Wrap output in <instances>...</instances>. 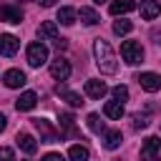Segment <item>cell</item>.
<instances>
[{
	"label": "cell",
	"mask_w": 161,
	"mask_h": 161,
	"mask_svg": "<svg viewBox=\"0 0 161 161\" xmlns=\"http://www.w3.org/2000/svg\"><path fill=\"white\" fill-rule=\"evenodd\" d=\"M93 55H96V63H98V70L106 73V75H113L118 70V63H116V53L113 48L108 45V40H96L93 43Z\"/></svg>",
	"instance_id": "cell-1"
},
{
	"label": "cell",
	"mask_w": 161,
	"mask_h": 161,
	"mask_svg": "<svg viewBox=\"0 0 161 161\" xmlns=\"http://www.w3.org/2000/svg\"><path fill=\"white\" fill-rule=\"evenodd\" d=\"M121 55H123V60H126L128 65H138V63L143 60V48H141V43H136V40H123V43H121Z\"/></svg>",
	"instance_id": "cell-2"
},
{
	"label": "cell",
	"mask_w": 161,
	"mask_h": 161,
	"mask_svg": "<svg viewBox=\"0 0 161 161\" xmlns=\"http://www.w3.org/2000/svg\"><path fill=\"white\" fill-rule=\"evenodd\" d=\"M45 60H48V48L43 45V43H30L28 45V63L33 65V68H40V65H45Z\"/></svg>",
	"instance_id": "cell-3"
},
{
	"label": "cell",
	"mask_w": 161,
	"mask_h": 161,
	"mask_svg": "<svg viewBox=\"0 0 161 161\" xmlns=\"http://www.w3.org/2000/svg\"><path fill=\"white\" fill-rule=\"evenodd\" d=\"M158 151H161V138L148 136L141 143V161H158Z\"/></svg>",
	"instance_id": "cell-4"
},
{
	"label": "cell",
	"mask_w": 161,
	"mask_h": 161,
	"mask_svg": "<svg viewBox=\"0 0 161 161\" xmlns=\"http://www.w3.org/2000/svg\"><path fill=\"white\" fill-rule=\"evenodd\" d=\"M33 123H35V128L40 131V141H43V143H55V141H60V133L50 126V121H45V118H35Z\"/></svg>",
	"instance_id": "cell-5"
},
{
	"label": "cell",
	"mask_w": 161,
	"mask_h": 161,
	"mask_svg": "<svg viewBox=\"0 0 161 161\" xmlns=\"http://www.w3.org/2000/svg\"><path fill=\"white\" fill-rule=\"evenodd\" d=\"M136 80H138V86H141L143 91H148V93L161 91V75H156V73H151V70L138 73V75H136Z\"/></svg>",
	"instance_id": "cell-6"
},
{
	"label": "cell",
	"mask_w": 161,
	"mask_h": 161,
	"mask_svg": "<svg viewBox=\"0 0 161 161\" xmlns=\"http://www.w3.org/2000/svg\"><path fill=\"white\" fill-rule=\"evenodd\" d=\"M55 93H58V96H63V98H65V103H68V106H73V108H78V106H83V103H86V101H83V96H80V93H75V91H68V86H65L63 80L55 86Z\"/></svg>",
	"instance_id": "cell-7"
},
{
	"label": "cell",
	"mask_w": 161,
	"mask_h": 161,
	"mask_svg": "<svg viewBox=\"0 0 161 161\" xmlns=\"http://www.w3.org/2000/svg\"><path fill=\"white\" fill-rule=\"evenodd\" d=\"M18 48H20V40H18L15 35H10V33H3V35H0V55L13 58V55L18 53Z\"/></svg>",
	"instance_id": "cell-8"
},
{
	"label": "cell",
	"mask_w": 161,
	"mask_h": 161,
	"mask_svg": "<svg viewBox=\"0 0 161 161\" xmlns=\"http://www.w3.org/2000/svg\"><path fill=\"white\" fill-rule=\"evenodd\" d=\"M70 63L65 60V58H55L53 63H50V75L55 78V80H65L68 75H70Z\"/></svg>",
	"instance_id": "cell-9"
},
{
	"label": "cell",
	"mask_w": 161,
	"mask_h": 161,
	"mask_svg": "<svg viewBox=\"0 0 161 161\" xmlns=\"http://www.w3.org/2000/svg\"><path fill=\"white\" fill-rule=\"evenodd\" d=\"M25 73L23 70H18V68H10V70H5V75H3V83L8 86V88H23L25 86Z\"/></svg>",
	"instance_id": "cell-10"
},
{
	"label": "cell",
	"mask_w": 161,
	"mask_h": 161,
	"mask_svg": "<svg viewBox=\"0 0 161 161\" xmlns=\"http://www.w3.org/2000/svg\"><path fill=\"white\" fill-rule=\"evenodd\" d=\"M0 20H5L10 25H18V23H23V10L18 5H3L0 8Z\"/></svg>",
	"instance_id": "cell-11"
},
{
	"label": "cell",
	"mask_w": 161,
	"mask_h": 161,
	"mask_svg": "<svg viewBox=\"0 0 161 161\" xmlns=\"http://www.w3.org/2000/svg\"><path fill=\"white\" fill-rule=\"evenodd\" d=\"M106 93H108V86H106L103 80H98V78L86 80V96H88V98H103Z\"/></svg>",
	"instance_id": "cell-12"
},
{
	"label": "cell",
	"mask_w": 161,
	"mask_h": 161,
	"mask_svg": "<svg viewBox=\"0 0 161 161\" xmlns=\"http://www.w3.org/2000/svg\"><path fill=\"white\" fill-rule=\"evenodd\" d=\"M161 15V3L158 0H143L141 3V18L143 20H153Z\"/></svg>",
	"instance_id": "cell-13"
},
{
	"label": "cell",
	"mask_w": 161,
	"mask_h": 161,
	"mask_svg": "<svg viewBox=\"0 0 161 161\" xmlns=\"http://www.w3.org/2000/svg\"><path fill=\"white\" fill-rule=\"evenodd\" d=\"M35 103H38V96H35L33 91H25V93H20V98L15 101V108H18V111H33Z\"/></svg>",
	"instance_id": "cell-14"
},
{
	"label": "cell",
	"mask_w": 161,
	"mask_h": 161,
	"mask_svg": "<svg viewBox=\"0 0 161 161\" xmlns=\"http://www.w3.org/2000/svg\"><path fill=\"white\" fill-rule=\"evenodd\" d=\"M38 35L45 38V40H55V38H58V23H55V20H45V23H40Z\"/></svg>",
	"instance_id": "cell-15"
},
{
	"label": "cell",
	"mask_w": 161,
	"mask_h": 161,
	"mask_svg": "<svg viewBox=\"0 0 161 161\" xmlns=\"http://www.w3.org/2000/svg\"><path fill=\"white\" fill-rule=\"evenodd\" d=\"M15 141H18V146H20L28 156H33V153L38 151V143H35V138H33L30 133H18V138H15Z\"/></svg>",
	"instance_id": "cell-16"
},
{
	"label": "cell",
	"mask_w": 161,
	"mask_h": 161,
	"mask_svg": "<svg viewBox=\"0 0 161 161\" xmlns=\"http://www.w3.org/2000/svg\"><path fill=\"white\" fill-rule=\"evenodd\" d=\"M68 158H70V161H88V158H91V151H88L83 143H75V146L68 148Z\"/></svg>",
	"instance_id": "cell-17"
},
{
	"label": "cell",
	"mask_w": 161,
	"mask_h": 161,
	"mask_svg": "<svg viewBox=\"0 0 161 161\" xmlns=\"http://www.w3.org/2000/svg\"><path fill=\"white\" fill-rule=\"evenodd\" d=\"M121 141H123V136H121V131H103V146L106 148H118L121 146Z\"/></svg>",
	"instance_id": "cell-18"
},
{
	"label": "cell",
	"mask_w": 161,
	"mask_h": 161,
	"mask_svg": "<svg viewBox=\"0 0 161 161\" xmlns=\"http://www.w3.org/2000/svg\"><path fill=\"white\" fill-rule=\"evenodd\" d=\"M133 8H136V5H133L131 0H113L108 10H111V15H126V13H131Z\"/></svg>",
	"instance_id": "cell-19"
},
{
	"label": "cell",
	"mask_w": 161,
	"mask_h": 161,
	"mask_svg": "<svg viewBox=\"0 0 161 161\" xmlns=\"http://www.w3.org/2000/svg\"><path fill=\"white\" fill-rule=\"evenodd\" d=\"M75 18H78V10H73V8H60L55 20H58L60 25H73V23H75Z\"/></svg>",
	"instance_id": "cell-20"
},
{
	"label": "cell",
	"mask_w": 161,
	"mask_h": 161,
	"mask_svg": "<svg viewBox=\"0 0 161 161\" xmlns=\"http://www.w3.org/2000/svg\"><path fill=\"white\" fill-rule=\"evenodd\" d=\"M103 113H106L108 118L118 121V118L123 116V103H118V101H108V103L103 106Z\"/></svg>",
	"instance_id": "cell-21"
},
{
	"label": "cell",
	"mask_w": 161,
	"mask_h": 161,
	"mask_svg": "<svg viewBox=\"0 0 161 161\" xmlns=\"http://www.w3.org/2000/svg\"><path fill=\"white\" fill-rule=\"evenodd\" d=\"M78 18H80L86 25H96V23H101V18H98V13H96L93 8H80V10H78Z\"/></svg>",
	"instance_id": "cell-22"
},
{
	"label": "cell",
	"mask_w": 161,
	"mask_h": 161,
	"mask_svg": "<svg viewBox=\"0 0 161 161\" xmlns=\"http://www.w3.org/2000/svg\"><path fill=\"white\" fill-rule=\"evenodd\" d=\"M86 123H88V128H91L93 133H103V131H106V123L101 121V116H98V113H88Z\"/></svg>",
	"instance_id": "cell-23"
},
{
	"label": "cell",
	"mask_w": 161,
	"mask_h": 161,
	"mask_svg": "<svg viewBox=\"0 0 161 161\" xmlns=\"http://www.w3.org/2000/svg\"><path fill=\"white\" fill-rule=\"evenodd\" d=\"M60 126H63V131L65 133H73L75 131V118H73V113H60Z\"/></svg>",
	"instance_id": "cell-24"
},
{
	"label": "cell",
	"mask_w": 161,
	"mask_h": 161,
	"mask_svg": "<svg viewBox=\"0 0 161 161\" xmlns=\"http://www.w3.org/2000/svg\"><path fill=\"white\" fill-rule=\"evenodd\" d=\"M131 28H133V25H131L128 20H116V23H113V33H116V35H128Z\"/></svg>",
	"instance_id": "cell-25"
},
{
	"label": "cell",
	"mask_w": 161,
	"mask_h": 161,
	"mask_svg": "<svg viewBox=\"0 0 161 161\" xmlns=\"http://www.w3.org/2000/svg\"><path fill=\"white\" fill-rule=\"evenodd\" d=\"M131 126H133L136 131H143V128L148 126V118L141 116V113H133V116H131Z\"/></svg>",
	"instance_id": "cell-26"
},
{
	"label": "cell",
	"mask_w": 161,
	"mask_h": 161,
	"mask_svg": "<svg viewBox=\"0 0 161 161\" xmlns=\"http://www.w3.org/2000/svg\"><path fill=\"white\" fill-rule=\"evenodd\" d=\"M111 93H113V98H116L118 103H123V101H128V88H126V86H116V88H113Z\"/></svg>",
	"instance_id": "cell-27"
},
{
	"label": "cell",
	"mask_w": 161,
	"mask_h": 161,
	"mask_svg": "<svg viewBox=\"0 0 161 161\" xmlns=\"http://www.w3.org/2000/svg\"><path fill=\"white\" fill-rule=\"evenodd\" d=\"M0 161H15V153H13V148H8V146H0Z\"/></svg>",
	"instance_id": "cell-28"
},
{
	"label": "cell",
	"mask_w": 161,
	"mask_h": 161,
	"mask_svg": "<svg viewBox=\"0 0 161 161\" xmlns=\"http://www.w3.org/2000/svg\"><path fill=\"white\" fill-rule=\"evenodd\" d=\"M53 45H55L58 50H65V48H68V43H65V38H55V40H53Z\"/></svg>",
	"instance_id": "cell-29"
},
{
	"label": "cell",
	"mask_w": 161,
	"mask_h": 161,
	"mask_svg": "<svg viewBox=\"0 0 161 161\" xmlns=\"http://www.w3.org/2000/svg\"><path fill=\"white\" fill-rule=\"evenodd\" d=\"M43 161H65V158H63L60 153H45V156H43Z\"/></svg>",
	"instance_id": "cell-30"
},
{
	"label": "cell",
	"mask_w": 161,
	"mask_h": 161,
	"mask_svg": "<svg viewBox=\"0 0 161 161\" xmlns=\"http://www.w3.org/2000/svg\"><path fill=\"white\" fill-rule=\"evenodd\" d=\"M38 3H40V5H43V8H53V5H55V3H58V0H38Z\"/></svg>",
	"instance_id": "cell-31"
},
{
	"label": "cell",
	"mask_w": 161,
	"mask_h": 161,
	"mask_svg": "<svg viewBox=\"0 0 161 161\" xmlns=\"http://www.w3.org/2000/svg\"><path fill=\"white\" fill-rule=\"evenodd\" d=\"M5 126H8V118L0 113V131H5Z\"/></svg>",
	"instance_id": "cell-32"
},
{
	"label": "cell",
	"mask_w": 161,
	"mask_h": 161,
	"mask_svg": "<svg viewBox=\"0 0 161 161\" xmlns=\"http://www.w3.org/2000/svg\"><path fill=\"white\" fill-rule=\"evenodd\" d=\"M93 3H98V5H101V3H106V0H93Z\"/></svg>",
	"instance_id": "cell-33"
}]
</instances>
